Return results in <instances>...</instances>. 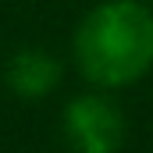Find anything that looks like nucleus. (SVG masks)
Wrapping results in <instances>:
<instances>
[{
    "mask_svg": "<svg viewBox=\"0 0 153 153\" xmlns=\"http://www.w3.org/2000/svg\"><path fill=\"white\" fill-rule=\"evenodd\" d=\"M61 82V61L43 50V46H25L11 57L7 64V85L22 100H43L57 89Z\"/></svg>",
    "mask_w": 153,
    "mask_h": 153,
    "instance_id": "obj_3",
    "label": "nucleus"
},
{
    "mask_svg": "<svg viewBox=\"0 0 153 153\" xmlns=\"http://www.w3.org/2000/svg\"><path fill=\"white\" fill-rule=\"evenodd\" d=\"M64 135L75 153H117L125 143V114L107 89L78 93L64 107Z\"/></svg>",
    "mask_w": 153,
    "mask_h": 153,
    "instance_id": "obj_2",
    "label": "nucleus"
},
{
    "mask_svg": "<svg viewBox=\"0 0 153 153\" xmlns=\"http://www.w3.org/2000/svg\"><path fill=\"white\" fill-rule=\"evenodd\" d=\"M71 53L93 89H125L153 68V11L143 0H103L75 29Z\"/></svg>",
    "mask_w": 153,
    "mask_h": 153,
    "instance_id": "obj_1",
    "label": "nucleus"
}]
</instances>
